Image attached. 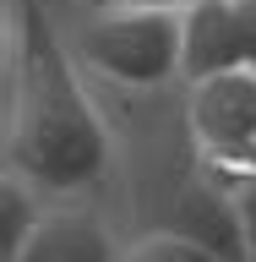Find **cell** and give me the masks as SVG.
I'll list each match as a JSON object with an SVG mask.
<instances>
[{
  "mask_svg": "<svg viewBox=\"0 0 256 262\" xmlns=\"http://www.w3.org/2000/svg\"><path fill=\"white\" fill-rule=\"evenodd\" d=\"M120 257H126V229H114L109 208L82 196V202H49L16 262H120Z\"/></svg>",
  "mask_w": 256,
  "mask_h": 262,
  "instance_id": "3",
  "label": "cell"
},
{
  "mask_svg": "<svg viewBox=\"0 0 256 262\" xmlns=\"http://www.w3.org/2000/svg\"><path fill=\"white\" fill-rule=\"evenodd\" d=\"M55 16H98V11H196V6H207V0H44Z\"/></svg>",
  "mask_w": 256,
  "mask_h": 262,
  "instance_id": "7",
  "label": "cell"
},
{
  "mask_svg": "<svg viewBox=\"0 0 256 262\" xmlns=\"http://www.w3.org/2000/svg\"><path fill=\"white\" fill-rule=\"evenodd\" d=\"M235 208H240V229H245V251H251V262H256V186H251V191H240V196H235Z\"/></svg>",
  "mask_w": 256,
  "mask_h": 262,
  "instance_id": "8",
  "label": "cell"
},
{
  "mask_svg": "<svg viewBox=\"0 0 256 262\" xmlns=\"http://www.w3.org/2000/svg\"><path fill=\"white\" fill-rule=\"evenodd\" d=\"M44 208H49V196H38L28 180H16V175L0 180V262H16L28 251Z\"/></svg>",
  "mask_w": 256,
  "mask_h": 262,
  "instance_id": "5",
  "label": "cell"
},
{
  "mask_svg": "<svg viewBox=\"0 0 256 262\" xmlns=\"http://www.w3.org/2000/svg\"><path fill=\"white\" fill-rule=\"evenodd\" d=\"M6 175L49 202H82L114 180V131L44 0H6Z\"/></svg>",
  "mask_w": 256,
  "mask_h": 262,
  "instance_id": "1",
  "label": "cell"
},
{
  "mask_svg": "<svg viewBox=\"0 0 256 262\" xmlns=\"http://www.w3.org/2000/svg\"><path fill=\"white\" fill-rule=\"evenodd\" d=\"M120 262H224V257H213L202 241L180 235V229H136Z\"/></svg>",
  "mask_w": 256,
  "mask_h": 262,
  "instance_id": "6",
  "label": "cell"
},
{
  "mask_svg": "<svg viewBox=\"0 0 256 262\" xmlns=\"http://www.w3.org/2000/svg\"><path fill=\"white\" fill-rule=\"evenodd\" d=\"M256 71V0H207L185 11V82Z\"/></svg>",
  "mask_w": 256,
  "mask_h": 262,
  "instance_id": "4",
  "label": "cell"
},
{
  "mask_svg": "<svg viewBox=\"0 0 256 262\" xmlns=\"http://www.w3.org/2000/svg\"><path fill=\"white\" fill-rule=\"evenodd\" d=\"M55 22L93 88L169 93L185 82V16L175 11H98Z\"/></svg>",
  "mask_w": 256,
  "mask_h": 262,
  "instance_id": "2",
  "label": "cell"
}]
</instances>
